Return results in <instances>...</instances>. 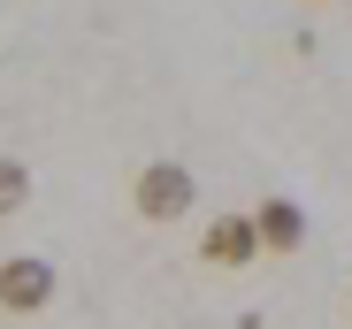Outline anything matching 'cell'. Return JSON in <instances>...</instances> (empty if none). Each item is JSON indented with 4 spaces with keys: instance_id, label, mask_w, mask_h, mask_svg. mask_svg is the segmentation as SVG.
Returning a JSON list of instances; mask_svg holds the SVG:
<instances>
[{
    "instance_id": "obj_1",
    "label": "cell",
    "mask_w": 352,
    "mask_h": 329,
    "mask_svg": "<svg viewBox=\"0 0 352 329\" xmlns=\"http://www.w3.org/2000/svg\"><path fill=\"white\" fill-rule=\"evenodd\" d=\"M131 199H138V214H153V223H176V214L192 207V169L184 161H146Z\"/></svg>"
},
{
    "instance_id": "obj_2",
    "label": "cell",
    "mask_w": 352,
    "mask_h": 329,
    "mask_svg": "<svg viewBox=\"0 0 352 329\" xmlns=\"http://www.w3.org/2000/svg\"><path fill=\"white\" fill-rule=\"evenodd\" d=\"M54 299V260H38V253H8L0 260V306L8 314H38Z\"/></svg>"
},
{
    "instance_id": "obj_3",
    "label": "cell",
    "mask_w": 352,
    "mask_h": 329,
    "mask_svg": "<svg viewBox=\"0 0 352 329\" xmlns=\"http://www.w3.org/2000/svg\"><path fill=\"white\" fill-rule=\"evenodd\" d=\"M253 230H261V253H299L307 245V207L299 199H261Z\"/></svg>"
},
{
    "instance_id": "obj_4",
    "label": "cell",
    "mask_w": 352,
    "mask_h": 329,
    "mask_svg": "<svg viewBox=\"0 0 352 329\" xmlns=\"http://www.w3.org/2000/svg\"><path fill=\"white\" fill-rule=\"evenodd\" d=\"M207 268H245L261 253V230H253V214H222V223H207Z\"/></svg>"
},
{
    "instance_id": "obj_5",
    "label": "cell",
    "mask_w": 352,
    "mask_h": 329,
    "mask_svg": "<svg viewBox=\"0 0 352 329\" xmlns=\"http://www.w3.org/2000/svg\"><path fill=\"white\" fill-rule=\"evenodd\" d=\"M23 199H31V169H23L16 153H0V214H16Z\"/></svg>"
}]
</instances>
